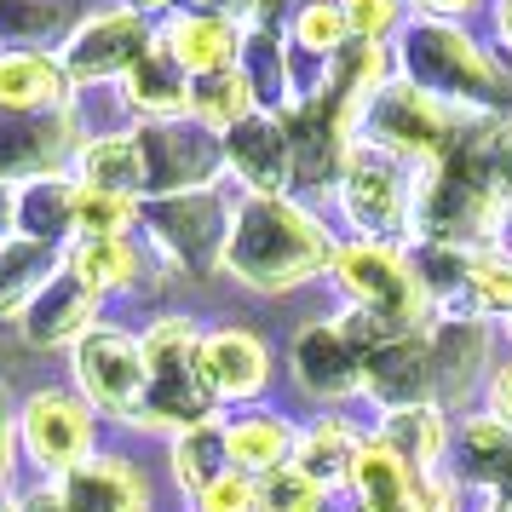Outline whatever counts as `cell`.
<instances>
[{
  "label": "cell",
  "instance_id": "27",
  "mask_svg": "<svg viewBox=\"0 0 512 512\" xmlns=\"http://www.w3.org/2000/svg\"><path fill=\"white\" fill-rule=\"evenodd\" d=\"M167 64H173V52H144L139 64H133V98H139L150 116H173V110H185L190 104V87H179V75H167Z\"/></svg>",
  "mask_w": 512,
  "mask_h": 512
},
{
  "label": "cell",
  "instance_id": "4",
  "mask_svg": "<svg viewBox=\"0 0 512 512\" xmlns=\"http://www.w3.org/2000/svg\"><path fill=\"white\" fill-rule=\"evenodd\" d=\"M369 139L397 150V156H432L455 139L449 133V110H443L432 93H420L415 81H397V87H380L369 104Z\"/></svg>",
  "mask_w": 512,
  "mask_h": 512
},
{
  "label": "cell",
  "instance_id": "19",
  "mask_svg": "<svg viewBox=\"0 0 512 512\" xmlns=\"http://www.w3.org/2000/svg\"><path fill=\"white\" fill-rule=\"evenodd\" d=\"M64 75L41 52H12L0 58V110L6 116H29V110H58L64 104Z\"/></svg>",
  "mask_w": 512,
  "mask_h": 512
},
{
  "label": "cell",
  "instance_id": "37",
  "mask_svg": "<svg viewBox=\"0 0 512 512\" xmlns=\"http://www.w3.org/2000/svg\"><path fill=\"white\" fill-rule=\"evenodd\" d=\"M340 12H346V24L363 35V41H374L380 29L392 24V0H340Z\"/></svg>",
  "mask_w": 512,
  "mask_h": 512
},
{
  "label": "cell",
  "instance_id": "17",
  "mask_svg": "<svg viewBox=\"0 0 512 512\" xmlns=\"http://www.w3.org/2000/svg\"><path fill=\"white\" fill-rule=\"evenodd\" d=\"M363 386L380 392L386 403H397V409H409V403L420 409V397H426V386H432V351L415 346V340H397V346L369 351Z\"/></svg>",
  "mask_w": 512,
  "mask_h": 512
},
{
  "label": "cell",
  "instance_id": "1",
  "mask_svg": "<svg viewBox=\"0 0 512 512\" xmlns=\"http://www.w3.org/2000/svg\"><path fill=\"white\" fill-rule=\"evenodd\" d=\"M323 259H328V236L300 208H288L277 196H248L236 208L225 265L242 282H254V288H288V282H305L311 271H323Z\"/></svg>",
  "mask_w": 512,
  "mask_h": 512
},
{
  "label": "cell",
  "instance_id": "6",
  "mask_svg": "<svg viewBox=\"0 0 512 512\" xmlns=\"http://www.w3.org/2000/svg\"><path fill=\"white\" fill-rule=\"evenodd\" d=\"M75 369H81L87 397L104 403V409H121V415H133L139 392L150 386L144 346H133L127 334H87V340L75 346Z\"/></svg>",
  "mask_w": 512,
  "mask_h": 512
},
{
  "label": "cell",
  "instance_id": "16",
  "mask_svg": "<svg viewBox=\"0 0 512 512\" xmlns=\"http://www.w3.org/2000/svg\"><path fill=\"white\" fill-rule=\"evenodd\" d=\"M87 323H93V288L75 277H58L41 288V300L29 305V340H41V346H64V340H87Z\"/></svg>",
  "mask_w": 512,
  "mask_h": 512
},
{
  "label": "cell",
  "instance_id": "24",
  "mask_svg": "<svg viewBox=\"0 0 512 512\" xmlns=\"http://www.w3.org/2000/svg\"><path fill=\"white\" fill-rule=\"evenodd\" d=\"M357 449H363V443L351 438L340 420H323V426H317V432L300 443V472L311 478V484H323V489H328L334 478H351V466H357Z\"/></svg>",
  "mask_w": 512,
  "mask_h": 512
},
{
  "label": "cell",
  "instance_id": "41",
  "mask_svg": "<svg viewBox=\"0 0 512 512\" xmlns=\"http://www.w3.org/2000/svg\"><path fill=\"white\" fill-rule=\"evenodd\" d=\"M6 461L12 455H6V392H0V478H6Z\"/></svg>",
  "mask_w": 512,
  "mask_h": 512
},
{
  "label": "cell",
  "instance_id": "15",
  "mask_svg": "<svg viewBox=\"0 0 512 512\" xmlns=\"http://www.w3.org/2000/svg\"><path fill=\"white\" fill-rule=\"evenodd\" d=\"M363 369H369V357L346 340V328H311V334H300V380L311 392H323V397L357 392Z\"/></svg>",
  "mask_w": 512,
  "mask_h": 512
},
{
  "label": "cell",
  "instance_id": "13",
  "mask_svg": "<svg viewBox=\"0 0 512 512\" xmlns=\"http://www.w3.org/2000/svg\"><path fill=\"white\" fill-rule=\"evenodd\" d=\"M64 507L70 512H150L144 478L127 461H87L64 472Z\"/></svg>",
  "mask_w": 512,
  "mask_h": 512
},
{
  "label": "cell",
  "instance_id": "23",
  "mask_svg": "<svg viewBox=\"0 0 512 512\" xmlns=\"http://www.w3.org/2000/svg\"><path fill=\"white\" fill-rule=\"evenodd\" d=\"M225 443H231V455L242 466H254V472H282L288 466V455H294V432L282 426V420H236L231 432H225Z\"/></svg>",
  "mask_w": 512,
  "mask_h": 512
},
{
  "label": "cell",
  "instance_id": "8",
  "mask_svg": "<svg viewBox=\"0 0 512 512\" xmlns=\"http://www.w3.org/2000/svg\"><path fill=\"white\" fill-rule=\"evenodd\" d=\"M24 438L29 449H35V461L47 466H81V455H87V443H93V420H87V409L81 403H70V397H29L24 409Z\"/></svg>",
  "mask_w": 512,
  "mask_h": 512
},
{
  "label": "cell",
  "instance_id": "44",
  "mask_svg": "<svg viewBox=\"0 0 512 512\" xmlns=\"http://www.w3.org/2000/svg\"><path fill=\"white\" fill-rule=\"evenodd\" d=\"M0 208H6V196H0Z\"/></svg>",
  "mask_w": 512,
  "mask_h": 512
},
{
  "label": "cell",
  "instance_id": "2",
  "mask_svg": "<svg viewBox=\"0 0 512 512\" xmlns=\"http://www.w3.org/2000/svg\"><path fill=\"white\" fill-rule=\"evenodd\" d=\"M144 363H150V386H144V420L150 426H167V420L208 426V386H202L196 351H190V328L179 317L150 328Z\"/></svg>",
  "mask_w": 512,
  "mask_h": 512
},
{
  "label": "cell",
  "instance_id": "40",
  "mask_svg": "<svg viewBox=\"0 0 512 512\" xmlns=\"http://www.w3.org/2000/svg\"><path fill=\"white\" fill-rule=\"evenodd\" d=\"M24 512H70V507H64V495H29Z\"/></svg>",
  "mask_w": 512,
  "mask_h": 512
},
{
  "label": "cell",
  "instance_id": "30",
  "mask_svg": "<svg viewBox=\"0 0 512 512\" xmlns=\"http://www.w3.org/2000/svg\"><path fill=\"white\" fill-rule=\"evenodd\" d=\"M64 24V0H0V35L6 41H41Z\"/></svg>",
  "mask_w": 512,
  "mask_h": 512
},
{
  "label": "cell",
  "instance_id": "14",
  "mask_svg": "<svg viewBox=\"0 0 512 512\" xmlns=\"http://www.w3.org/2000/svg\"><path fill=\"white\" fill-rule=\"evenodd\" d=\"M225 156H231V167L259 196H277L288 185V173H294V144H288V133L277 121H242V127H231Z\"/></svg>",
  "mask_w": 512,
  "mask_h": 512
},
{
  "label": "cell",
  "instance_id": "25",
  "mask_svg": "<svg viewBox=\"0 0 512 512\" xmlns=\"http://www.w3.org/2000/svg\"><path fill=\"white\" fill-rule=\"evenodd\" d=\"M225 432L219 426H190L185 432V443H179V455H173V472H179V484L185 489H196V495H208L219 478H225Z\"/></svg>",
  "mask_w": 512,
  "mask_h": 512
},
{
  "label": "cell",
  "instance_id": "31",
  "mask_svg": "<svg viewBox=\"0 0 512 512\" xmlns=\"http://www.w3.org/2000/svg\"><path fill=\"white\" fill-rule=\"evenodd\" d=\"M127 219H133V202H127V196L75 185V225H87V236H121Z\"/></svg>",
  "mask_w": 512,
  "mask_h": 512
},
{
  "label": "cell",
  "instance_id": "36",
  "mask_svg": "<svg viewBox=\"0 0 512 512\" xmlns=\"http://www.w3.org/2000/svg\"><path fill=\"white\" fill-rule=\"evenodd\" d=\"M208 512H259V489H248L242 478H219V484L202 495Z\"/></svg>",
  "mask_w": 512,
  "mask_h": 512
},
{
  "label": "cell",
  "instance_id": "38",
  "mask_svg": "<svg viewBox=\"0 0 512 512\" xmlns=\"http://www.w3.org/2000/svg\"><path fill=\"white\" fill-rule=\"evenodd\" d=\"M489 167H495V185H507V190H512V127H501V133H495Z\"/></svg>",
  "mask_w": 512,
  "mask_h": 512
},
{
  "label": "cell",
  "instance_id": "39",
  "mask_svg": "<svg viewBox=\"0 0 512 512\" xmlns=\"http://www.w3.org/2000/svg\"><path fill=\"white\" fill-rule=\"evenodd\" d=\"M489 397H495V420H501V426H512V363L495 374V392H489Z\"/></svg>",
  "mask_w": 512,
  "mask_h": 512
},
{
  "label": "cell",
  "instance_id": "35",
  "mask_svg": "<svg viewBox=\"0 0 512 512\" xmlns=\"http://www.w3.org/2000/svg\"><path fill=\"white\" fill-rule=\"evenodd\" d=\"M466 282H472L478 305H512V259L507 254H478Z\"/></svg>",
  "mask_w": 512,
  "mask_h": 512
},
{
  "label": "cell",
  "instance_id": "20",
  "mask_svg": "<svg viewBox=\"0 0 512 512\" xmlns=\"http://www.w3.org/2000/svg\"><path fill=\"white\" fill-rule=\"evenodd\" d=\"M346 208L363 231H392L403 219V185L386 162H357L346 179Z\"/></svg>",
  "mask_w": 512,
  "mask_h": 512
},
{
  "label": "cell",
  "instance_id": "28",
  "mask_svg": "<svg viewBox=\"0 0 512 512\" xmlns=\"http://www.w3.org/2000/svg\"><path fill=\"white\" fill-rule=\"evenodd\" d=\"M75 277L87 288H110V282H127L133 277V248L121 236H87L75 248Z\"/></svg>",
  "mask_w": 512,
  "mask_h": 512
},
{
  "label": "cell",
  "instance_id": "12",
  "mask_svg": "<svg viewBox=\"0 0 512 512\" xmlns=\"http://www.w3.org/2000/svg\"><path fill=\"white\" fill-rule=\"evenodd\" d=\"M150 219H156V231L179 248V259H190V265H208L213 254L225 259V208L213 202V196H173V202H162V208H150Z\"/></svg>",
  "mask_w": 512,
  "mask_h": 512
},
{
  "label": "cell",
  "instance_id": "33",
  "mask_svg": "<svg viewBox=\"0 0 512 512\" xmlns=\"http://www.w3.org/2000/svg\"><path fill=\"white\" fill-rule=\"evenodd\" d=\"M392 449H403V455H415V461H432L438 455V443H443V426L432 409H397L392 415Z\"/></svg>",
  "mask_w": 512,
  "mask_h": 512
},
{
  "label": "cell",
  "instance_id": "21",
  "mask_svg": "<svg viewBox=\"0 0 512 512\" xmlns=\"http://www.w3.org/2000/svg\"><path fill=\"white\" fill-rule=\"evenodd\" d=\"M47 265H52L47 242H0V317L41 300V288L52 277Z\"/></svg>",
  "mask_w": 512,
  "mask_h": 512
},
{
  "label": "cell",
  "instance_id": "11",
  "mask_svg": "<svg viewBox=\"0 0 512 512\" xmlns=\"http://www.w3.org/2000/svg\"><path fill=\"white\" fill-rule=\"evenodd\" d=\"M139 150H144L150 185H167V190L196 185L219 162V144L202 127H150V133H139Z\"/></svg>",
  "mask_w": 512,
  "mask_h": 512
},
{
  "label": "cell",
  "instance_id": "7",
  "mask_svg": "<svg viewBox=\"0 0 512 512\" xmlns=\"http://www.w3.org/2000/svg\"><path fill=\"white\" fill-rule=\"evenodd\" d=\"M196 369H202V386L208 397H254L265 386V346H259L254 334H242V328H219L208 334L202 346H196Z\"/></svg>",
  "mask_w": 512,
  "mask_h": 512
},
{
  "label": "cell",
  "instance_id": "22",
  "mask_svg": "<svg viewBox=\"0 0 512 512\" xmlns=\"http://www.w3.org/2000/svg\"><path fill=\"white\" fill-rule=\"evenodd\" d=\"M81 173H87V185H93V190H116V196H127V190H139V185H150L139 139H98V144H87V156H81Z\"/></svg>",
  "mask_w": 512,
  "mask_h": 512
},
{
  "label": "cell",
  "instance_id": "5",
  "mask_svg": "<svg viewBox=\"0 0 512 512\" xmlns=\"http://www.w3.org/2000/svg\"><path fill=\"white\" fill-rule=\"evenodd\" d=\"M351 484H357V512H449V489L443 484H415L409 455L392 449L386 438L357 449Z\"/></svg>",
  "mask_w": 512,
  "mask_h": 512
},
{
  "label": "cell",
  "instance_id": "32",
  "mask_svg": "<svg viewBox=\"0 0 512 512\" xmlns=\"http://www.w3.org/2000/svg\"><path fill=\"white\" fill-rule=\"evenodd\" d=\"M478 351H484V334H478V328H443V346L432 351V380H443V392H449V386L461 392Z\"/></svg>",
  "mask_w": 512,
  "mask_h": 512
},
{
  "label": "cell",
  "instance_id": "34",
  "mask_svg": "<svg viewBox=\"0 0 512 512\" xmlns=\"http://www.w3.org/2000/svg\"><path fill=\"white\" fill-rule=\"evenodd\" d=\"M346 12L340 6H305L300 18H294V41H300L305 52H334L340 41H346Z\"/></svg>",
  "mask_w": 512,
  "mask_h": 512
},
{
  "label": "cell",
  "instance_id": "29",
  "mask_svg": "<svg viewBox=\"0 0 512 512\" xmlns=\"http://www.w3.org/2000/svg\"><path fill=\"white\" fill-rule=\"evenodd\" d=\"M259 512H323V484H311L300 466H282L259 484Z\"/></svg>",
  "mask_w": 512,
  "mask_h": 512
},
{
  "label": "cell",
  "instance_id": "42",
  "mask_svg": "<svg viewBox=\"0 0 512 512\" xmlns=\"http://www.w3.org/2000/svg\"><path fill=\"white\" fill-rule=\"evenodd\" d=\"M501 29H507V41H512V0H501Z\"/></svg>",
  "mask_w": 512,
  "mask_h": 512
},
{
  "label": "cell",
  "instance_id": "9",
  "mask_svg": "<svg viewBox=\"0 0 512 512\" xmlns=\"http://www.w3.org/2000/svg\"><path fill=\"white\" fill-rule=\"evenodd\" d=\"M70 116L58 110H29V116H0V179H29L64 156Z\"/></svg>",
  "mask_w": 512,
  "mask_h": 512
},
{
  "label": "cell",
  "instance_id": "10",
  "mask_svg": "<svg viewBox=\"0 0 512 512\" xmlns=\"http://www.w3.org/2000/svg\"><path fill=\"white\" fill-rule=\"evenodd\" d=\"M144 52H150L144 24L133 18V12H116V18H98V24H87L70 41V70L81 75V81H98V75H116V70L133 75V64H139Z\"/></svg>",
  "mask_w": 512,
  "mask_h": 512
},
{
  "label": "cell",
  "instance_id": "18",
  "mask_svg": "<svg viewBox=\"0 0 512 512\" xmlns=\"http://www.w3.org/2000/svg\"><path fill=\"white\" fill-rule=\"evenodd\" d=\"M167 52H173L179 70L225 75V64L236 58V29H231V18H213V12L173 18V24H167Z\"/></svg>",
  "mask_w": 512,
  "mask_h": 512
},
{
  "label": "cell",
  "instance_id": "3",
  "mask_svg": "<svg viewBox=\"0 0 512 512\" xmlns=\"http://www.w3.org/2000/svg\"><path fill=\"white\" fill-rule=\"evenodd\" d=\"M403 64L420 93H466V98H501V81L489 70V58L455 29H415L403 41Z\"/></svg>",
  "mask_w": 512,
  "mask_h": 512
},
{
  "label": "cell",
  "instance_id": "43",
  "mask_svg": "<svg viewBox=\"0 0 512 512\" xmlns=\"http://www.w3.org/2000/svg\"><path fill=\"white\" fill-rule=\"evenodd\" d=\"M420 6H438V12H455V6H466V0H420Z\"/></svg>",
  "mask_w": 512,
  "mask_h": 512
},
{
  "label": "cell",
  "instance_id": "26",
  "mask_svg": "<svg viewBox=\"0 0 512 512\" xmlns=\"http://www.w3.org/2000/svg\"><path fill=\"white\" fill-rule=\"evenodd\" d=\"M190 110H196V121L202 127H242V116H248V75H202L196 87H190Z\"/></svg>",
  "mask_w": 512,
  "mask_h": 512
}]
</instances>
